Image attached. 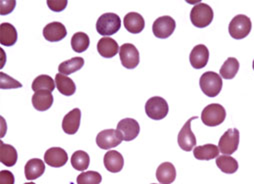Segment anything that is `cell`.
Instances as JSON below:
<instances>
[{"instance_id": "obj_1", "label": "cell", "mask_w": 254, "mask_h": 184, "mask_svg": "<svg viewBox=\"0 0 254 184\" xmlns=\"http://www.w3.org/2000/svg\"><path fill=\"white\" fill-rule=\"evenodd\" d=\"M199 85L206 96L216 97L220 93L223 83L219 74L213 71H207L201 75Z\"/></svg>"}, {"instance_id": "obj_2", "label": "cell", "mask_w": 254, "mask_h": 184, "mask_svg": "<svg viewBox=\"0 0 254 184\" xmlns=\"http://www.w3.org/2000/svg\"><path fill=\"white\" fill-rule=\"evenodd\" d=\"M226 118L225 108L218 103L207 105L201 113V120L206 126L214 127L220 125Z\"/></svg>"}, {"instance_id": "obj_3", "label": "cell", "mask_w": 254, "mask_h": 184, "mask_svg": "<svg viewBox=\"0 0 254 184\" xmlns=\"http://www.w3.org/2000/svg\"><path fill=\"white\" fill-rule=\"evenodd\" d=\"M121 27V19L115 13H104L96 22V30L99 34L106 37L115 34Z\"/></svg>"}, {"instance_id": "obj_4", "label": "cell", "mask_w": 254, "mask_h": 184, "mask_svg": "<svg viewBox=\"0 0 254 184\" xmlns=\"http://www.w3.org/2000/svg\"><path fill=\"white\" fill-rule=\"evenodd\" d=\"M190 20H191V23L195 27L204 28L212 22L213 10L206 3H198L191 9V12H190Z\"/></svg>"}, {"instance_id": "obj_5", "label": "cell", "mask_w": 254, "mask_h": 184, "mask_svg": "<svg viewBox=\"0 0 254 184\" xmlns=\"http://www.w3.org/2000/svg\"><path fill=\"white\" fill-rule=\"evenodd\" d=\"M251 20L248 16L243 14H238L233 17L228 26V32L230 36L234 39H243L251 31Z\"/></svg>"}, {"instance_id": "obj_6", "label": "cell", "mask_w": 254, "mask_h": 184, "mask_svg": "<svg viewBox=\"0 0 254 184\" xmlns=\"http://www.w3.org/2000/svg\"><path fill=\"white\" fill-rule=\"evenodd\" d=\"M169 107L166 100L160 96H154L147 100L145 112L150 119L161 120L168 114Z\"/></svg>"}, {"instance_id": "obj_7", "label": "cell", "mask_w": 254, "mask_h": 184, "mask_svg": "<svg viewBox=\"0 0 254 184\" xmlns=\"http://www.w3.org/2000/svg\"><path fill=\"white\" fill-rule=\"evenodd\" d=\"M121 64L127 69H134L139 64V51L131 43H124L119 49Z\"/></svg>"}, {"instance_id": "obj_8", "label": "cell", "mask_w": 254, "mask_h": 184, "mask_svg": "<svg viewBox=\"0 0 254 184\" xmlns=\"http://www.w3.org/2000/svg\"><path fill=\"white\" fill-rule=\"evenodd\" d=\"M197 118L198 117L193 116L190 119H188L179 131L177 141H178L179 147L184 151H191L196 145V137L191 130V121Z\"/></svg>"}, {"instance_id": "obj_9", "label": "cell", "mask_w": 254, "mask_h": 184, "mask_svg": "<svg viewBox=\"0 0 254 184\" xmlns=\"http://www.w3.org/2000/svg\"><path fill=\"white\" fill-rule=\"evenodd\" d=\"M239 144V131L236 128H229L219 139V151L225 155L233 154Z\"/></svg>"}, {"instance_id": "obj_10", "label": "cell", "mask_w": 254, "mask_h": 184, "mask_svg": "<svg viewBox=\"0 0 254 184\" xmlns=\"http://www.w3.org/2000/svg\"><path fill=\"white\" fill-rule=\"evenodd\" d=\"M123 141L122 134L117 129H105L96 136V144L104 150L116 147Z\"/></svg>"}, {"instance_id": "obj_11", "label": "cell", "mask_w": 254, "mask_h": 184, "mask_svg": "<svg viewBox=\"0 0 254 184\" xmlns=\"http://www.w3.org/2000/svg\"><path fill=\"white\" fill-rule=\"evenodd\" d=\"M176 27L175 20L168 15L158 17L152 25V32L153 34L160 39L168 38L172 35Z\"/></svg>"}, {"instance_id": "obj_12", "label": "cell", "mask_w": 254, "mask_h": 184, "mask_svg": "<svg viewBox=\"0 0 254 184\" xmlns=\"http://www.w3.org/2000/svg\"><path fill=\"white\" fill-rule=\"evenodd\" d=\"M116 129L122 134L123 140L125 141H132L140 132L139 123L133 118H124L120 120Z\"/></svg>"}, {"instance_id": "obj_13", "label": "cell", "mask_w": 254, "mask_h": 184, "mask_svg": "<svg viewBox=\"0 0 254 184\" xmlns=\"http://www.w3.org/2000/svg\"><path fill=\"white\" fill-rule=\"evenodd\" d=\"M209 60V50L203 44H198L190 52L189 61L195 69H201L206 66Z\"/></svg>"}, {"instance_id": "obj_14", "label": "cell", "mask_w": 254, "mask_h": 184, "mask_svg": "<svg viewBox=\"0 0 254 184\" xmlns=\"http://www.w3.org/2000/svg\"><path fill=\"white\" fill-rule=\"evenodd\" d=\"M68 160V155L64 149L61 147H51L46 150L44 154V161L51 167H62L65 165Z\"/></svg>"}, {"instance_id": "obj_15", "label": "cell", "mask_w": 254, "mask_h": 184, "mask_svg": "<svg viewBox=\"0 0 254 184\" xmlns=\"http://www.w3.org/2000/svg\"><path fill=\"white\" fill-rule=\"evenodd\" d=\"M81 120V111L79 108H74L68 112L62 120V129L66 134L73 135L78 131Z\"/></svg>"}, {"instance_id": "obj_16", "label": "cell", "mask_w": 254, "mask_h": 184, "mask_svg": "<svg viewBox=\"0 0 254 184\" xmlns=\"http://www.w3.org/2000/svg\"><path fill=\"white\" fill-rule=\"evenodd\" d=\"M67 35L66 27L61 22H51L43 28V36L49 42H57L64 39Z\"/></svg>"}, {"instance_id": "obj_17", "label": "cell", "mask_w": 254, "mask_h": 184, "mask_svg": "<svg viewBox=\"0 0 254 184\" xmlns=\"http://www.w3.org/2000/svg\"><path fill=\"white\" fill-rule=\"evenodd\" d=\"M123 22H124V27L126 28V30L130 33H133V34L142 32V30L145 27L144 18L137 12L127 13L124 16Z\"/></svg>"}, {"instance_id": "obj_18", "label": "cell", "mask_w": 254, "mask_h": 184, "mask_svg": "<svg viewBox=\"0 0 254 184\" xmlns=\"http://www.w3.org/2000/svg\"><path fill=\"white\" fill-rule=\"evenodd\" d=\"M103 162L105 168L112 173L120 172L124 165L123 156L116 150H109L106 152L103 158Z\"/></svg>"}, {"instance_id": "obj_19", "label": "cell", "mask_w": 254, "mask_h": 184, "mask_svg": "<svg viewBox=\"0 0 254 184\" xmlns=\"http://www.w3.org/2000/svg\"><path fill=\"white\" fill-rule=\"evenodd\" d=\"M53 104V95L49 90H38L32 96V105L38 111H46Z\"/></svg>"}, {"instance_id": "obj_20", "label": "cell", "mask_w": 254, "mask_h": 184, "mask_svg": "<svg viewBox=\"0 0 254 184\" xmlns=\"http://www.w3.org/2000/svg\"><path fill=\"white\" fill-rule=\"evenodd\" d=\"M119 49L118 43L111 37H102L97 43V51L104 58L114 57Z\"/></svg>"}, {"instance_id": "obj_21", "label": "cell", "mask_w": 254, "mask_h": 184, "mask_svg": "<svg viewBox=\"0 0 254 184\" xmlns=\"http://www.w3.org/2000/svg\"><path fill=\"white\" fill-rule=\"evenodd\" d=\"M156 178L160 184H171L176 178V170L172 163L163 162L156 170Z\"/></svg>"}, {"instance_id": "obj_22", "label": "cell", "mask_w": 254, "mask_h": 184, "mask_svg": "<svg viewBox=\"0 0 254 184\" xmlns=\"http://www.w3.org/2000/svg\"><path fill=\"white\" fill-rule=\"evenodd\" d=\"M45 171V164L39 158H33L27 161L24 167V173L27 180H35L42 176Z\"/></svg>"}, {"instance_id": "obj_23", "label": "cell", "mask_w": 254, "mask_h": 184, "mask_svg": "<svg viewBox=\"0 0 254 184\" xmlns=\"http://www.w3.org/2000/svg\"><path fill=\"white\" fill-rule=\"evenodd\" d=\"M55 84L58 91L64 96H71L76 91V85L74 81L66 75H63L61 73L56 74Z\"/></svg>"}, {"instance_id": "obj_24", "label": "cell", "mask_w": 254, "mask_h": 184, "mask_svg": "<svg viewBox=\"0 0 254 184\" xmlns=\"http://www.w3.org/2000/svg\"><path fill=\"white\" fill-rule=\"evenodd\" d=\"M17 31L16 28L8 23L3 22L0 25V43L4 46H12L17 41Z\"/></svg>"}, {"instance_id": "obj_25", "label": "cell", "mask_w": 254, "mask_h": 184, "mask_svg": "<svg viewBox=\"0 0 254 184\" xmlns=\"http://www.w3.org/2000/svg\"><path fill=\"white\" fill-rule=\"evenodd\" d=\"M17 151L16 149L9 144L1 142L0 144V161L7 167H12L17 162Z\"/></svg>"}, {"instance_id": "obj_26", "label": "cell", "mask_w": 254, "mask_h": 184, "mask_svg": "<svg viewBox=\"0 0 254 184\" xmlns=\"http://www.w3.org/2000/svg\"><path fill=\"white\" fill-rule=\"evenodd\" d=\"M84 65L82 57H73L66 61H63L58 66V71L63 75H69L80 70Z\"/></svg>"}, {"instance_id": "obj_27", "label": "cell", "mask_w": 254, "mask_h": 184, "mask_svg": "<svg viewBox=\"0 0 254 184\" xmlns=\"http://www.w3.org/2000/svg\"><path fill=\"white\" fill-rule=\"evenodd\" d=\"M193 155L198 160H211L218 157L219 148L214 144L196 146L193 150Z\"/></svg>"}, {"instance_id": "obj_28", "label": "cell", "mask_w": 254, "mask_h": 184, "mask_svg": "<svg viewBox=\"0 0 254 184\" xmlns=\"http://www.w3.org/2000/svg\"><path fill=\"white\" fill-rule=\"evenodd\" d=\"M239 69L238 60L234 57H229L225 60L220 68V76L224 79H232L236 76Z\"/></svg>"}, {"instance_id": "obj_29", "label": "cell", "mask_w": 254, "mask_h": 184, "mask_svg": "<svg viewBox=\"0 0 254 184\" xmlns=\"http://www.w3.org/2000/svg\"><path fill=\"white\" fill-rule=\"evenodd\" d=\"M216 165L222 172L226 174H233L238 170V162L235 160V158L228 155L218 156L216 159Z\"/></svg>"}, {"instance_id": "obj_30", "label": "cell", "mask_w": 254, "mask_h": 184, "mask_svg": "<svg viewBox=\"0 0 254 184\" xmlns=\"http://www.w3.org/2000/svg\"><path fill=\"white\" fill-rule=\"evenodd\" d=\"M90 45L89 36L84 32H76L71 38V47L73 51L82 53L87 50Z\"/></svg>"}, {"instance_id": "obj_31", "label": "cell", "mask_w": 254, "mask_h": 184, "mask_svg": "<svg viewBox=\"0 0 254 184\" xmlns=\"http://www.w3.org/2000/svg\"><path fill=\"white\" fill-rule=\"evenodd\" d=\"M31 88L34 92H36L38 90H49L52 92L55 89V83L51 76L42 74V75L37 76L33 80Z\"/></svg>"}, {"instance_id": "obj_32", "label": "cell", "mask_w": 254, "mask_h": 184, "mask_svg": "<svg viewBox=\"0 0 254 184\" xmlns=\"http://www.w3.org/2000/svg\"><path fill=\"white\" fill-rule=\"evenodd\" d=\"M89 164H90V158L86 152L82 150H77L72 154L71 165L74 169L79 171H84L89 167Z\"/></svg>"}, {"instance_id": "obj_33", "label": "cell", "mask_w": 254, "mask_h": 184, "mask_svg": "<svg viewBox=\"0 0 254 184\" xmlns=\"http://www.w3.org/2000/svg\"><path fill=\"white\" fill-rule=\"evenodd\" d=\"M76 181L77 184H100L102 177L96 171H86L79 174Z\"/></svg>"}, {"instance_id": "obj_34", "label": "cell", "mask_w": 254, "mask_h": 184, "mask_svg": "<svg viewBox=\"0 0 254 184\" xmlns=\"http://www.w3.org/2000/svg\"><path fill=\"white\" fill-rule=\"evenodd\" d=\"M0 80H1V84H0L1 85V89H14L22 87V84L20 82L5 74L4 72L0 73Z\"/></svg>"}, {"instance_id": "obj_35", "label": "cell", "mask_w": 254, "mask_h": 184, "mask_svg": "<svg viewBox=\"0 0 254 184\" xmlns=\"http://www.w3.org/2000/svg\"><path fill=\"white\" fill-rule=\"evenodd\" d=\"M48 7L55 12L63 11L67 6V0H47Z\"/></svg>"}, {"instance_id": "obj_36", "label": "cell", "mask_w": 254, "mask_h": 184, "mask_svg": "<svg viewBox=\"0 0 254 184\" xmlns=\"http://www.w3.org/2000/svg\"><path fill=\"white\" fill-rule=\"evenodd\" d=\"M16 5V1L15 0H1L0 1V13L1 15H5V14H9L10 12H12V10L14 9Z\"/></svg>"}, {"instance_id": "obj_37", "label": "cell", "mask_w": 254, "mask_h": 184, "mask_svg": "<svg viewBox=\"0 0 254 184\" xmlns=\"http://www.w3.org/2000/svg\"><path fill=\"white\" fill-rule=\"evenodd\" d=\"M0 184H14V175L9 170L0 171Z\"/></svg>"}, {"instance_id": "obj_38", "label": "cell", "mask_w": 254, "mask_h": 184, "mask_svg": "<svg viewBox=\"0 0 254 184\" xmlns=\"http://www.w3.org/2000/svg\"><path fill=\"white\" fill-rule=\"evenodd\" d=\"M24 184H35L34 182H27V183H24Z\"/></svg>"}, {"instance_id": "obj_39", "label": "cell", "mask_w": 254, "mask_h": 184, "mask_svg": "<svg viewBox=\"0 0 254 184\" xmlns=\"http://www.w3.org/2000/svg\"><path fill=\"white\" fill-rule=\"evenodd\" d=\"M252 67H253V70H254V60H253V63H252Z\"/></svg>"}, {"instance_id": "obj_40", "label": "cell", "mask_w": 254, "mask_h": 184, "mask_svg": "<svg viewBox=\"0 0 254 184\" xmlns=\"http://www.w3.org/2000/svg\"><path fill=\"white\" fill-rule=\"evenodd\" d=\"M152 184H155V183H152Z\"/></svg>"}]
</instances>
